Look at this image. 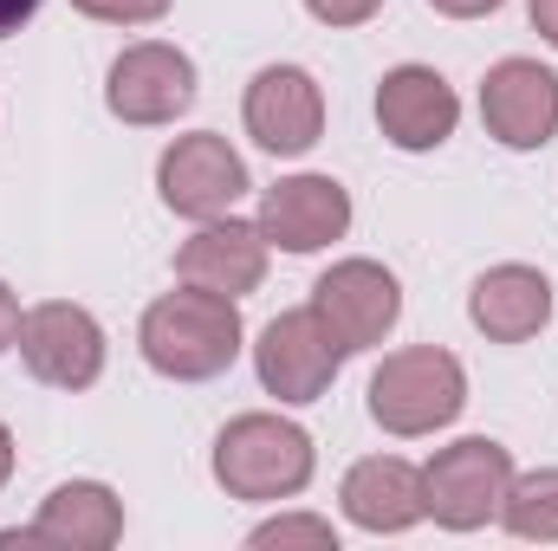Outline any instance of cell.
Wrapping results in <instances>:
<instances>
[{"label":"cell","instance_id":"3","mask_svg":"<svg viewBox=\"0 0 558 551\" xmlns=\"http://www.w3.org/2000/svg\"><path fill=\"white\" fill-rule=\"evenodd\" d=\"M468 409V370L454 351L441 344H410V351H390L377 370H371V421L397 441H416L448 428L454 415Z\"/></svg>","mask_w":558,"mask_h":551},{"label":"cell","instance_id":"16","mask_svg":"<svg viewBox=\"0 0 558 551\" xmlns=\"http://www.w3.org/2000/svg\"><path fill=\"white\" fill-rule=\"evenodd\" d=\"M338 500H344V519L357 526V532H410L416 519H428V506H422V467H410L403 454H371V461H357L351 474H344V487H338Z\"/></svg>","mask_w":558,"mask_h":551},{"label":"cell","instance_id":"1","mask_svg":"<svg viewBox=\"0 0 558 551\" xmlns=\"http://www.w3.org/2000/svg\"><path fill=\"white\" fill-rule=\"evenodd\" d=\"M241 311L234 298L221 292H202V285H182V292H162L137 325L143 364L169 383H208L221 377L234 357H241Z\"/></svg>","mask_w":558,"mask_h":551},{"label":"cell","instance_id":"9","mask_svg":"<svg viewBox=\"0 0 558 551\" xmlns=\"http://www.w3.org/2000/svg\"><path fill=\"white\" fill-rule=\"evenodd\" d=\"M254 370H260V390L279 403H318L338 370H344V344L318 325V311H279L274 325L260 331L254 344Z\"/></svg>","mask_w":558,"mask_h":551},{"label":"cell","instance_id":"17","mask_svg":"<svg viewBox=\"0 0 558 551\" xmlns=\"http://www.w3.org/2000/svg\"><path fill=\"white\" fill-rule=\"evenodd\" d=\"M33 532H39V546L59 551H111L124 539V500L105 480H65L39 500Z\"/></svg>","mask_w":558,"mask_h":551},{"label":"cell","instance_id":"13","mask_svg":"<svg viewBox=\"0 0 558 551\" xmlns=\"http://www.w3.org/2000/svg\"><path fill=\"white\" fill-rule=\"evenodd\" d=\"M351 228V195L331 175H286L260 195V234L279 254H318L344 241Z\"/></svg>","mask_w":558,"mask_h":551},{"label":"cell","instance_id":"6","mask_svg":"<svg viewBox=\"0 0 558 551\" xmlns=\"http://www.w3.org/2000/svg\"><path fill=\"white\" fill-rule=\"evenodd\" d=\"M20 364L46 390H92L105 377V325L72 298H46L20 318Z\"/></svg>","mask_w":558,"mask_h":551},{"label":"cell","instance_id":"5","mask_svg":"<svg viewBox=\"0 0 558 551\" xmlns=\"http://www.w3.org/2000/svg\"><path fill=\"white\" fill-rule=\"evenodd\" d=\"M105 105L118 124H137V131H156V124H175L189 105H195V59L169 39H137L111 59L105 72Z\"/></svg>","mask_w":558,"mask_h":551},{"label":"cell","instance_id":"22","mask_svg":"<svg viewBox=\"0 0 558 551\" xmlns=\"http://www.w3.org/2000/svg\"><path fill=\"white\" fill-rule=\"evenodd\" d=\"M441 20H487V13H500L507 0H428Z\"/></svg>","mask_w":558,"mask_h":551},{"label":"cell","instance_id":"2","mask_svg":"<svg viewBox=\"0 0 558 551\" xmlns=\"http://www.w3.org/2000/svg\"><path fill=\"white\" fill-rule=\"evenodd\" d=\"M312 467H318L312 434L299 421H286V415L254 409V415H234L215 434V480H221L228 500H254V506L292 500V493L312 487Z\"/></svg>","mask_w":558,"mask_h":551},{"label":"cell","instance_id":"20","mask_svg":"<svg viewBox=\"0 0 558 551\" xmlns=\"http://www.w3.org/2000/svg\"><path fill=\"white\" fill-rule=\"evenodd\" d=\"M85 20H105V26H156L169 13V0H72Z\"/></svg>","mask_w":558,"mask_h":551},{"label":"cell","instance_id":"26","mask_svg":"<svg viewBox=\"0 0 558 551\" xmlns=\"http://www.w3.org/2000/svg\"><path fill=\"white\" fill-rule=\"evenodd\" d=\"M7 480H13V428L0 421V487H7Z\"/></svg>","mask_w":558,"mask_h":551},{"label":"cell","instance_id":"15","mask_svg":"<svg viewBox=\"0 0 558 551\" xmlns=\"http://www.w3.org/2000/svg\"><path fill=\"white\" fill-rule=\"evenodd\" d=\"M468 318L487 344H526L553 325V279L539 267H520V260L487 267L468 292Z\"/></svg>","mask_w":558,"mask_h":551},{"label":"cell","instance_id":"21","mask_svg":"<svg viewBox=\"0 0 558 551\" xmlns=\"http://www.w3.org/2000/svg\"><path fill=\"white\" fill-rule=\"evenodd\" d=\"M305 13L318 26H364V20L384 13V0H305Z\"/></svg>","mask_w":558,"mask_h":551},{"label":"cell","instance_id":"8","mask_svg":"<svg viewBox=\"0 0 558 551\" xmlns=\"http://www.w3.org/2000/svg\"><path fill=\"white\" fill-rule=\"evenodd\" d=\"M312 311L344 344V357H357V351H371V344H384L397 331L403 285L377 260H338L331 273H318V285H312Z\"/></svg>","mask_w":558,"mask_h":551},{"label":"cell","instance_id":"25","mask_svg":"<svg viewBox=\"0 0 558 551\" xmlns=\"http://www.w3.org/2000/svg\"><path fill=\"white\" fill-rule=\"evenodd\" d=\"M526 13H533V33L546 46H558V0H526Z\"/></svg>","mask_w":558,"mask_h":551},{"label":"cell","instance_id":"14","mask_svg":"<svg viewBox=\"0 0 558 551\" xmlns=\"http://www.w3.org/2000/svg\"><path fill=\"white\" fill-rule=\"evenodd\" d=\"M454 124H461V98H454V85L435 72V65H397V72H384V85H377V131L397 143V149H441V143L454 137Z\"/></svg>","mask_w":558,"mask_h":551},{"label":"cell","instance_id":"19","mask_svg":"<svg viewBox=\"0 0 558 551\" xmlns=\"http://www.w3.org/2000/svg\"><path fill=\"white\" fill-rule=\"evenodd\" d=\"M247 546H254V551H274V546L338 551V532H331V519H312V513H279V519H267V526H254V532H247Z\"/></svg>","mask_w":558,"mask_h":551},{"label":"cell","instance_id":"18","mask_svg":"<svg viewBox=\"0 0 558 551\" xmlns=\"http://www.w3.org/2000/svg\"><path fill=\"white\" fill-rule=\"evenodd\" d=\"M500 526L526 546H558V467L513 474V487L500 500Z\"/></svg>","mask_w":558,"mask_h":551},{"label":"cell","instance_id":"24","mask_svg":"<svg viewBox=\"0 0 558 551\" xmlns=\"http://www.w3.org/2000/svg\"><path fill=\"white\" fill-rule=\"evenodd\" d=\"M39 7H46V0H0V39H13V33H20Z\"/></svg>","mask_w":558,"mask_h":551},{"label":"cell","instance_id":"10","mask_svg":"<svg viewBox=\"0 0 558 551\" xmlns=\"http://www.w3.org/2000/svg\"><path fill=\"white\" fill-rule=\"evenodd\" d=\"M241 118H247V137L267 156H305L325 137V91L305 65H267V72H254Z\"/></svg>","mask_w":558,"mask_h":551},{"label":"cell","instance_id":"11","mask_svg":"<svg viewBox=\"0 0 558 551\" xmlns=\"http://www.w3.org/2000/svg\"><path fill=\"white\" fill-rule=\"evenodd\" d=\"M481 124L507 149H546L558 137V72L539 59H500L481 85Z\"/></svg>","mask_w":558,"mask_h":551},{"label":"cell","instance_id":"4","mask_svg":"<svg viewBox=\"0 0 558 551\" xmlns=\"http://www.w3.org/2000/svg\"><path fill=\"white\" fill-rule=\"evenodd\" d=\"M507 487H513V454L487 434H461L422 467V506L448 532H481L487 519H500Z\"/></svg>","mask_w":558,"mask_h":551},{"label":"cell","instance_id":"23","mask_svg":"<svg viewBox=\"0 0 558 551\" xmlns=\"http://www.w3.org/2000/svg\"><path fill=\"white\" fill-rule=\"evenodd\" d=\"M20 318H26V311H20V298H13V285L0 279V351H13V344H20Z\"/></svg>","mask_w":558,"mask_h":551},{"label":"cell","instance_id":"7","mask_svg":"<svg viewBox=\"0 0 558 551\" xmlns=\"http://www.w3.org/2000/svg\"><path fill=\"white\" fill-rule=\"evenodd\" d=\"M247 188H254V182H247L241 149L228 137H215V131L175 137L162 149V162H156V195H162V208L182 215V221H215V215H228Z\"/></svg>","mask_w":558,"mask_h":551},{"label":"cell","instance_id":"12","mask_svg":"<svg viewBox=\"0 0 558 551\" xmlns=\"http://www.w3.org/2000/svg\"><path fill=\"white\" fill-rule=\"evenodd\" d=\"M175 279L202 285V292H221V298L260 292V279H267V234H260V221H234V215L202 221L175 247Z\"/></svg>","mask_w":558,"mask_h":551}]
</instances>
